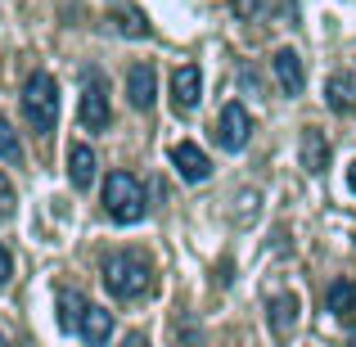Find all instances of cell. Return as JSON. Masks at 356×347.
<instances>
[{
    "instance_id": "24",
    "label": "cell",
    "mask_w": 356,
    "mask_h": 347,
    "mask_svg": "<svg viewBox=\"0 0 356 347\" xmlns=\"http://www.w3.org/2000/svg\"><path fill=\"white\" fill-rule=\"evenodd\" d=\"M0 347H9V339H5V334H0Z\"/></svg>"
},
{
    "instance_id": "19",
    "label": "cell",
    "mask_w": 356,
    "mask_h": 347,
    "mask_svg": "<svg viewBox=\"0 0 356 347\" xmlns=\"http://www.w3.org/2000/svg\"><path fill=\"white\" fill-rule=\"evenodd\" d=\"M14 203H18V194H14V185L5 181V172H0V221L14 217Z\"/></svg>"
},
{
    "instance_id": "9",
    "label": "cell",
    "mask_w": 356,
    "mask_h": 347,
    "mask_svg": "<svg viewBox=\"0 0 356 347\" xmlns=\"http://www.w3.org/2000/svg\"><path fill=\"white\" fill-rule=\"evenodd\" d=\"M270 68H275V81L284 86V95H302V86H307V68H302V59H298L293 50H275Z\"/></svg>"
},
{
    "instance_id": "13",
    "label": "cell",
    "mask_w": 356,
    "mask_h": 347,
    "mask_svg": "<svg viewBox=\"0 0 356 347\" xmlns=\"http://www.w3.org/2000/svg\"><path fill=\"white\" fill-rule=\"evenodd\" d=\"M325 307H330L339 321H352V312H356V284L348 275H339L330 289H325Z\"/></svg>"
},
{
    "instance_id": "5",
    "label": "cell",
    "mask_w": 356,
    "mask_h": 347,
    "mask_svg": "<svg viewBox=\"0 0 356 347\" xmlns=\"http://www.w3.org/2000/svg\"><path fill=\"white\" fill-rule=\"evenodd\" d=\"M248 136H252L248 108H243V104H226V108H221V122H217V145L230 149V154H239V149L248 145Z\"/></svg>"
},
{
    "instance_id": "1",
    "label": "cell",
    "mask_w": 356,
    "mask_h": 347,
    "mask_svg": "<svg viewBox=\"0 0 356 347\" xmlns=\"http://www.w3.org/2000/svg\"><path fill=\"white\" fill-rule=\"evenodd\" d=\"M104 284H108L113 298L131 302V298L154 289V266H149L140 252H108L104 257Z\"/></svg>"
},
{
    "instance_id": "18",
    "label": "cell",
    "mask_w": 356,
    "mask_h": 347,
    "mask_svg": "<svg viewBox=\"0 0 356 347\" xmlns=\"http://www.w3.org/2000/svg\"><path fill=\"white\" fill-rule=\"evenodd\" d=\"M0 158H5V163H23V145H18L14 127H9L5 118H0Z\"/></svg>"
},
{
    "instance_id": "17",
    "label": "cell",
    "mask_w": 356,
    "mask_h": 347,
    "mask_svg": "<svg viewBox=\"0 0 356 347\" xmlns=\"http://www.w3.org/2000/svg\"><path fill=\"white\" fill-rule=\"evenodd\" d=\"M118 27H122L127 36H149L145 14H140V9H131V5H122V9H118Z\"/></svg>"
},
{
    "instance_id": "14",
    "label": "cell",
    "mask_w": 356,
    "mask_h": 347,
    "mask_svg": "<svg viewBox=\"0 0 356 347\" xmlns=\"http://www.w3.org/2000/svg\"><path fill=\"white\" fill-rule=\"evenodd\" d=\"M325 99H330L334 113H352L356 108V81L348 77V72H334L330 86H325Z\"/></svg>"
},
{
    "instance_id": "10",
    "label": "cell",
    "mask_w": 356,
    "mask_h": 347,
    "mask_svg": "<svg viewBox=\"0 0 356 347\" xmlns=\"http://www.w3.org/2000/svg\"><path fill=\"white\" fill-rule=\"evenodd\" d=\"M266 316H270V334H275V339L284 343L289 334L298 330V298H293V293H280V298H270Z\"/></svg>"
},
{
    "instance_id": "6",
    "label": "cell",
    "mask_w": 356,
    "mask_h": 347,
    "mask_svg": "<svg viewBox=\"0 0 356 347\" xmlns=\"http://www.w3.org/2000/svg\"><path fill=\"white\" fill-rule=\"evenodd\" d=\"M199 99H203V72L194 68V63L176 68V77H172V104H176V113H194Z\"/></svg>"
},
{
    "instance_id": "8",
    "label": "cell",
    "mask_w": 356,
    "mask_h": 347,
    "mask_svg": "<svg viewBox=\"0 0 356 347\" xmlns=\"http://www.w3.org/2000/svg\"><path fill=\"white\" fill-rule=\"evenodd\" d=\"M127 99H131V108H154V99H158V72H154V63H136V68L127 72Z\"/></svg>"
},
{
    "instance_id": "23",
    "label": "cell",
    "mask_w": 356,
    "mask_h": 347,
    "mask_svg": "<svg viewBox=\"0 0 356 347\" xmlns=\"http://www.w3.org/2000/svg\"><path fill=\"white\" fill-rule=\"evenodd\" d=\"M348 185H352V190H356V163L348 167Z\"/></svg>"
},
{
    "instance_id": "20",
    "label": "cell",
    "mask_w": 356,
    "mask_h": 347,
    "mask_svg": "<svg viewBox=\"0 0 356 347\" xmlns=\"http://www.w3.org/2000/svg\"><path fill=\"white\" fill-rule=\"evenodd\" d=\"M9 280H14V252L0 243V284H9Z\"/></svg>"
},
{
    "instance_id": "15",
    "label": "cell",
    "mask_w": 356,
    "mask_h": 347,
    "mask_svg": "<svg viewBox=\"0 0 356 347\" xmlns=\"http://www.w3.org/2000/svg\"><path fill=\"white\" fill-rule=\"evenodd\" d=\"M302 167L307 172H325L330 167V145H325V136L316 127L302 131Z\"/></svg>"
},
{
    "instance_id": "12",
    "label": "cell",
    "mask_w": 356,
    "mask_h": 347,
    "mask_svg": "<svg viewBox=\"0 0 356 347\" xmlns=\"http://www.w3.org/2000/svg\"><path fill=\"white\" fill-rule=\"evenodd\" d=\"M81 339H86V347H104L108 334H113V316L104 312V307H86V316H81Z\"/></svg>"
},
{
    "instance_id": "16",
    "label": "cell",
    "mask_w": 356,
    "mask_h": 347,
    "mask_svg": "<svg viewBox=\"0 0 356 347\" xmlns=\"http://www.w3.org/2000/svg\"><path fill=\"white\" fill-rule=\"evenodd\" d=\"M86 298L81 293H59V325L63 330H81V316H86Z\"/></svg>"
},
{
    "instance_id": "21",
    "label": "cell",
    "mask_w": 356,
    "mask_h": 347,
    "mask_svg": "<svg viewBox=\"0 0 356 347\" xmlns=\"http://www.w3.org/2000/svg\"><path fill=\"white\" fill-rule=\"evenodd\" d=\"M257 9H261V0H235V14L239 18H252Z\"/></svg>"
},
{
    "instance_id": "2",
    "label": "cell",
    "mask_w": 356,
    "mask_h": 347,
    "mask_svg": "<svg viewBox=\"0 0 356 347\" xmlns=\"http://www.w3.org/2000/svg\"><path fill=\"white\" fill-rule=\"evenodd\" d=\"M23 113L36 127V136H50L54 122H59V86H54L50 72H32L23 86Z\"/></svg>"
},
{
    "instance_id": "3",
    "label": "cell",
    "mask_w": 356,
    "mask_h": 347,
    "mask_svg": "<svg viewBox=\"0 0 356 347\" xmlns=\"http://www.w3.org/2000/svg\"><path fill=\"white\" fill-rule=\"evenodd\" d=\"M104 208H108L113 221H122V226H136V221L145 217V185H140L131 172H113L108 185H104Z\"/></svg>"
},
{
    "instance_id": "11",
    "label": "cell",
    "mask_w": 356,
    "mask_h": 347,
    "mask_svg": "<svg viewBox=\"0 0 356 347\" xmlns=\"http://www.w3.org/2000/svg\"><path fill=\"white\" fill-rule=\"evenodd\" d=\"M68 181H72V190H90V181H95V149L90 145L68 149Z\"/></svg>"
},
{
    "instance_id": "4",
    "label": "cell",
    "mask_w": 356,
    "mask_h": 347,
    "mask_svg": "<svg viewBox=\"0 0 356 347\" xmlns=\"http://www.w3.org/2000/svg\"><path fill=\"white\" fill-rule=\"evenodd\" d=\"M81 127L86 131H108V122H113V108H108V86L104 77H99L95 68L81 72Z\"/></svg>"
},
{
    "instance_id": "22",
    "label": "cell",
    "mask_w": 356,
    "mask_h": 347,
    "mask_svg": "<svg viewBox=\"0 0 356 347\" xmlns=\"http://www.w3.org/2000/svg\"><path fill=\"white\" fill-rule=\"evenodd\" d=\"M122 347H149V339H145V334H127V343H122Z\"/></svg>"
},
{
    "instance_id": "7",
    "label": "cell",
    "mask_w": 356,
    "mask_h": 347,
    "mask_svg": "<svg viewBox=\"0 0 356 347\" xmlns=\"http://www.w3.org/2000/svg\"><path fill=\"white\" fill-rule=\"evenodd\" d=\"M172 167L176 172H181V181H208L212 176V163H208V154H203L199 145H194V140H181V145L172 149Z\"/></svg>"
}]
</instances>
